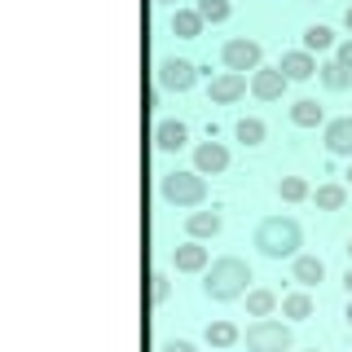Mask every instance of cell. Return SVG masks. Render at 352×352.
<instances>
[{"mask_svg": "<svg viewBox=\"0 0 352 352\" xmlns=\"http://www.w3.org/2000/svg\"><path fill=\"white\" fill-rule=\"evenodd\" d=\"M251 242H256V251L269 256V260H295L300 247H304V229H300V220H291V216H264L256 225V238Z\"/></svg>", "mask_w": 352, "mask_h": 352, "instance_id": "6da1fadb", "label": "cell"}, {"mask_svg": "<svg viewBox=\"0 0 352 352\" xmlns=\"http://www.w3.org/2000/svg\"><path fill=\"white\" fill-rule=\"evenodd\" d=\"M247 282H251V264L242 260V256H220L207 264V273H203V295L207 300H216V304H229V300H238V295H247Z\"/></svg>", "mask_w": 352, "mask_h": 352, "instance_id": "7a4b0ae2", "label": "cell"}, {"mask_svg": "<svg viewBox=\"0 0 352 352\" xmlns=\"http://www.w3.org/2000/svg\"><path fill=\"white\" fill-rule=\"evenodd\" d=\"M159 198L172 207H203L207 203V176L203 172H168L159 181Z\"/></svg>", "mask_w": 352, "mask_h": 352, "instance_id": "3957f363", "label": "cell"}, {"mask_svg": "<svg viewBox=\"0 0 352 352\" xmlns=\"http://www.w3.org/2000/svg\"><path fill=\"white\" fill-rule=\"evenodd\" d=\"M247 348L251 352H291V326L286 322H273V317H256V322L247 326Z\"/></svg>", "mask_w": 352, "mask_h": 352, "instance_id": "277c9868", "label": "cell"}, {"mask_svg": "<svg viewBox=\"0 0 352 352\" xmlns=\"http://www.w3.org/2000/svg\"><path fill=\"white\" fill-rule=\"evenodd\" d=\"M220 62H225V71L247 75V71H260L264 66V49H260V40L234 36V40H225V49H220Z\"/></svg>", "mask_w": 352, "mask_h": 352, "instance_id": "5b68a950", "label": "cell"}, {"mask_svg": "<svg viewBox=\"0 0 352 352\" xmlns=\"http://www.w3.org/2000/svg\"><path fill=\"white\" fill-rule=\"evenodd\" d=\"M194 80H198V66L185 62V58H159V62H154V84H159V88L185 93V88H194Z\"/></svg>", "mask_w": 352, "mask_h": 352, "instance_id": "8992f818", "label": "cell"}, {"mask_svg": "<svg viewBox=\"0 0 352 352\" xmlns=\"http://www.w3.org/2000/svg\"><path fill=\"white\" fill-rule=\"evenodd\" d=\"M286 71L282 66H260V71H251V97H260V102H278L286 93Z\"/></svg>", "mask_w": 352, "mask_h": 352, "instance_id": "52a82bcc", "label": "cell"}, {"mask_svg": "<svg viewBox=\"0 0 352 352\" xmlns=\"http://www.w3.org/2000/svg\"><path fill=\"white\" fill-rule=\"evenodd\" d=\"M247 75H238V71H220L212 84H207V97H212L216 106H229V102H242L247 97Z\"/></svg>", "mask_w": 352, "mask_h": 352, "instance_id": "ba28073f", "label": "cell"}, {"mask_svg": "<svg viewBox=\"0 0 352 352\" xmlns=\"http://www.w3.org/2000/svg\"><path fill=\"white\" fill-rule=\"evenodd\" d=\"M326 150L335 159H352V115H339V119H326V132H322Z\"/></svg>", "mask_w": 352, "mask_h": 352, "instance_id": "9c48e42d", "label": "cell"}, {"mask_svg": "<svg viewBox=\"0 0 352 352\" xmlns=\"http://www.w3.org/2000/svg\"><path fill=\"white\" fill-rule=\"evenodd\" d=\"M225 168H229V150L220 146V141H203V146H194V172L220 176Z\"/></svg>", "mask_w": 352, "mask_h": 352, "instance_id": "30bf717a", "label": "cell"}, {"mask_svg": "<svg viewBox=\"0 0 352 352\" xmlns=\"http://www.w3.org/2000/svg\"><path fill=\"white\" fill-rule=\"evenodd\" d=\"M282 71H286V80H313L317 71H322V66L313 62V53L308 49H291V53H282Z\"/></svg>", "mask_w": 352, "mask_h": 352, "instance_id": "8fae6325", "label": "cell"}, {"mask_svg": "<svg viewBox=\"0 0 352 352\" xmlns=\"http://www.w3.org/2000/svg\"><path fill=\"white\" fill-rule=\"evenodd\" d=\"M185 141H190V128H185L181 119H159V124H154V146L159 150H181Z\"/></svg>", "mask_w": 352, "mask_h": 352, "instance_id": "7c38bea8", "label": "cell"}, {"mask_svg": "<svg viewBox=\"0 0 352 352\" xmlns=\"http://www.w3.org/2000/svg\"><path fill=\"white\" fill-rule=\"evenodd\" d=\"M172 260H176L181 273H207V247H198V238H190L185 247H176Z\"/></svg>", "mask_w": 352, "mask_h": 352, "instance_id": "4fadbf2b", "label": "cell"}, {"mask_svg": "<svg viewBox=\"0 0 352 352\" xmlns=\"http://www.w3.org/2000/svg\"><path fill=\"white\" fill-rule=\"evenodd\" d=\"M291 278L300 282V286H317V282L326 278L322 256H295V260H291Z\"/></svg>", "mask_w": 352, "mask_h": 352, "instance_id": "5bb4252c", "label": "cell"}, {"mask_svg": "<svg viewBox=\"0 0 352 352\" xmlns=\"http://www.w3.org/2000/svg\"><path fill=\"white\" fill-rule=\"evenodd\" d=\"M220 225H225L220 212H190V216H185V234H190V238H216Z\"/></svg>", "mask_w": 352, "mask_h": 352, "instance_id": "9a60e30c", "label": "cell"}, {"mask_svg": "<svg viewBox=\"0 0 352 352\" xmlns=\"http://www.w3.org/2000/svg\"><path fill=\"white\" fill-rule=\"evenodd\" d=\"M313 203L322 207V212H344V207H348V185H339V181H326V185H317Z\"/></svg>", "mask_w": 352, "mask_h": 352, "instance_id": "2e32d148", "label": "cell"}, {"mask_svg": "<svg viewBox=\"0 0 352 352\" xmlns=\"http://www.w3.org/2000/svg\"><path fill=\"white\" fill-rule=\"evenodd\" d=\"M291 124L295 128H317V124H326V110L313 102V97H300V102L291 106Z\"/></svg>", "mask_w": 352, "mask_h": 352, "instance_id": "e0dca14e", "label": "cell"}, {"mask_svg": "<svg viewBox=\"0 0 352 352\" xmlns=\"http://www.w3.org/2000/svg\"><path fill=\"white\" fill-rule=\"evenodd\" d=\"M172 36H181V40L203 36V14H198V9H176L172 14Z\"/></svg>", "mask_w": 352, "mask_h": 352, "instance_id": "ac0fdd59", "label": "cell"}, {"mask_svg": "<svg viewBox=\"0 0 352 352\" xmlns=\"http://www.w3.org/2000/svg\"><path fill=\"white\" fill-rule=\"evenodd\" d=\"M234 137L242 141V146H264V137H269V128H264V119L247 115V119H238V124H234Z\"/></svg>", "mask_w": 352, "mask_h": 352, "instance_id": "d6986e66", "label": "cell"}, {"mask_svg": "<svg viewBox=\"0 0 352 352\" xmlns=\"http://www.w3.org/2000/svg\"><path fill=\"white\" fill-rule=\"evenodd\" d=\"M273 308H278V295H273L269 286H251L247 291V313L251 317H273Z\"/></svg>", "mask_w": 352, "mask_h": 352, "instance_id": "ffe728a7", "label": "cell"}, {"mask_svg": "<svg viewBox=\"0 0 352 352\" xmlns=\"http://www.w3.org/2000/svg\"><path fill=\"white\" fill-rule=\"evenodd\" d=\"M203 339H207L212 348H234L238 339H242V330H238L234 322H212V326L203 330Z\"/></svg>", "mask_w": 352, "mask_h": 352, "instance_id": "44dd1931", "label": "cell"}, {"mask_svg": "<svg viewBox=\"0 0 352 352\" xmlns=\"http://www.w3.org/2000/svg\"><path fill=\"white\" fill-rule=\"evenodd\" d=\"M313 295H308V291H291V295H286V300H282V313L286 317H291V322H304V317H313Z\"/></svg>", "mask_w": 352, "mask_h": 352, "instance_id": "7402d4cb", "label": "cell"}, {"mask_svg": "<svg viewBox=\"0 0 352 352\" xmlns=\"http://www.w3.org/2000/svg\"><path fill=\"white\" fill-rule=\"evenodd\" d=\"M317 80H322V84L330 88V93H344V88L352 84V71H348V66H339V62H322Z\"/></svg>", "mask_w": 352, "mask_h": 352, "instance_id": "603a6c76", "label": "cell"}, {"mask_svg": "<svg viewBox=\"0 0 352 352\" xmlns=\"http://www.w3.org/2000/svg\"><path fill=\"white\" fill-rule=\"evenodd\" d=\"M304 49H308V53H326V49H335V31L322 27V22L304 27Z\"/></svg>", "mask_w": 352, "mask_h": 352, "instance_id": "cb8c5ba5", "label": "cell"}, {"mask_svg": "<svg viewBox=\"0 0 352 352\" xmlns=\"http://www.w3.org/2000/svg\"><path fill=\"white\" fill-rule=\"evenodd\" d=\"M308 194H313V190H308L304 176H282V181H278V198H282V203H304Z\"/></svg>", "mask_w": 352, "mask_h": 352, "instance_id": "d4e9b609", "label": "cell"}, {"mask_svg": "<svg viewBox=\"0 0 352 352\" xmlns=\"http://www.w3.org/2000/svg\"><path fill=\"white\" fill-rule=\"evenodd\" d=\"M198 14H203V22H225L229 18V0H198Z\"/></svg>", "mask_w": 352, "mask_h": 352, "instance_id": "484cf974", "label": "cell"}, {"mask_svg": "<svg viewBox=\"0 0 352 352\" xmlns=\"http://www.w3.org/2000/svg\"><path fill=\"white\" fill-rule=\"evenodd\" d=\"M168 291H172L168 273H163V269H154V273H150V300H154V304H168Z\"/></svg>", "mask_w": 352, "mask_h": 352, "instance_id": "4316f807", "label": "cell"}, {"mask_svg": "<svg viewBox=\"0 0 352 352\" xmlns=\"http://www.w3.org/2000/svg\"><path fill=\"white\" fill-rule=\"evenodd\" d=\"M335 62L352 71V40H339V44H335Z\"/></svg>", "mask_w": 352, "mask_h": 352, "instance_id": "83f0119b", "label": "cell"}, {"mask_svg": "<svg viewBox=\"0 0 352 352\" xmlns=\"http://www.w3.org/2000/svg\"><path fill=\"white\" fill-rule=\"evenodd\" d=\"M159 352H194V344H185V339H168V344H159Z\"/></svg>", "mask_w": 352, "mask_h": 352, "instance_id": "f1b7e54d", "label": "cell"}, {"mask_svg": "<svg viewBox=\"0 0 352 352\" xmlns=\"http://www.w3.org/2000/svg\"><path fill=\"white\" fill-rule=\"evenodd\" d=\"M344 291L352 295V264H348V273H344Z\"/></svg>", "mask_w": 352, "mask_h": 352, "instance_id": "f546056e", "label": "cell"}, {"mask_svg": "<svg viewBox=\"0 0 352 352\" xmlns=\"http://www.w3.org/2000/svg\"><path fill=\"white\" fill-rule=\"evenodd\" d=\"M344 27H348V31H352V5H348V9H344Z\"/></svg>", "mask_w": 352, "mask_h": 352, "instance_id": "4dcf8cb0", "label": "cell"}, {"mask_svg": "<svg viewBox=\"0 0 352 352\" xmlns=\"http://www.w3.org/2000/svg\"><path fill=\"white\" fill-rule=\"evenodd\" d=\"M344 317H348V326H352V295H348V308H344Z\"/></svg>", "mask_w": 352, "mask_h": 352, "instance_id": "1f68e13d", "label": "cell"}, {"mask_svg": "<svg viewBox=\"0 0 352 352\" xmlns=\"http://www.w3.org/2000/svg\"><path fill=\"white\" fill-rule=\"evenodd\" d=\"M344 176H348V185H352V163H348V172H344Z\"/></svg>", "mask_w": 352, "mask_h": 352, "instance_id": "d6a6232c", "label": "cell"}, {"mask_svg": "<svg viewBox=\"0 0 352 352\" xmlns=\"http://www.w3.org/2000/svg\"><path fill=\"white\" fill-rule=\"evenodd\" d=\"M154 5H176V0H154Z\"/></svg>", "mask_w": 352, "mask_h": 352, "instance_id": "836d02e7", "label": "cell"}, {"mask_svg": "<svg viewBox=\"0 0 352 352\" xmlns=\"http://www.w3.org/2000/svg\"><path fill=\"white\" fill-rule=\"evenodd\" d=\"M348 260H352V238H348Z\"/></svg>", "mask_w": 352, "mask_h": 352, "instance_id": "e575fe53", "label": "cell"}, {"mask_svg": "<svg viewBox=\"0 0 352 352\" xmlns=\"http://www.w3.org/2000/svg\"><path fill=\"white\" fill-rule=\"evenodd\" d=\"M304 352H322V348H304Z\"/></svg>", "mask_w": 352, "mask_h": 352, "instance_id": "d590c367", "label": "cell"}]
</instances>
